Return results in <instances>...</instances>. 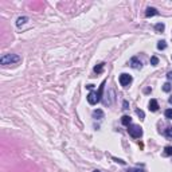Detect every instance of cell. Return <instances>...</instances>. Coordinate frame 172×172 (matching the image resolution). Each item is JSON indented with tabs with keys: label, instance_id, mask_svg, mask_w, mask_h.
<instances>
[{
	"label": "cell",
	"instance_id": "obj_1",
	"mask_svg": "<svg viewBox=\"0 0 172 172\" xmlns=\"http://www.w3.org/2000/svg\"><path fill=\"white\" fill-rule=\"evenodd\" d=\"M20 61V56L19 55H15V54H6V55L1 56L0 59V63L3 66H7V65H12V63H16Z\"/></svg>",
	"mask_w": 172,
	"mask_h": 172
},
{
	"label": "cell",
	"instance_id": "obj_12",
	"mask_svg": "<svg viewBox=\"0 0 172 172\" xmlns=\"http://www.w3.org/2000/svg\"><path fill=\"white\" fill-rule=\"evenodd\" d=\"M164 28H166V26H164L163 23H157V24L155 26V30H156V31H159V32L164 31Z\"/></svg>",
	"mask_w": 172,
	"mask_h": 172
},
{
	"label": "cell",
	"instance_id": "obj_8",
	"mask_svg": "<svg viewBox=\"0 0 172 172\" xmlns=\"http://www.w3.org/2000/svg\"><path fill=\"white\" fill-rule=\"evenodd\" d=\"M121 123H123V125L129 126L130 124H132V118H130L129 116H123V118H121Z\"/></svg>",
	"mask_w": 172,
	"mask_h": 172
},
{
	"label": "cell",
	"instance_id": "obj_11",
	"mask_svg": "<svg viewBox=\"0 0 172 172\" xmlns=\"http://www.w3.org/2000/svg\"><path fill=\"white\" fill-rule=\"evenodd\" d=\"M163 155H164V156H172V147H166V148H164Z\"/></svg>",
	"mask_w": 172,
	"mask_h": 172
},
{
	"label": "cell",
	"instance_id": "obj_3",
	"mask_svg": "<svg viewBox=\"0 0 172 172\" xmlns=\"http://www.w3.org/2000/svg\"><path fill=\"white\" fill-rule=\"evenodd\" d=\"M130 82H132V75H129L126 73H123L120 75V83H121V86L126 87V86L130 85Z\"/></svg>",
	"mask_w": 172,
	"mask_h": 172
},
{
	"label": "cell",
	"instance_id": "obj_22",
	"mask_svg": "<svg viewBox=\"0 0 172 172\" xmlns=\"http://www.w3.org/2000/svg\"><path fill=\"white\" fill-rule=\"evenodd\" d=\"M124 109H128V102L126 101H124Z\"/></svg>",
	"mask_w": 172,
	"mask_h": 172
},
{
	"label": "cell",
	"instance_id": "obj_16",
	"mask_svg": "<svg viewBox=\"0 0 172 172\" xmlns=\"http://www.w3.org/2000/svg\"><path fill=\"white\" fill-rule=\"evenodd\" d=\"M157 63H159V58H157V56H152V58H151V65L155 66V65H157Z\"/></svg>",
	"mask_w": 172,
	"mask_h": 172
},
{
	"label": "cell",
	"instance_id": "obj_10",
	"mask_svg": "<svg viewBox=\"0 0 172 172\" xmlns=\"http://www.w3.org/2000/svg\"><path fill=\"white\" fill-rule=\"evenodd\" d=\"M93 117H94V118H102V117H104L102 110H101V109L94 110V112H93Z\"/></svg>",
	"mask_w": 172,
	"mask_h": 172
},
{
	"label": "cell",
	"instance_id": "obj_4",
	"mask_svg": "<svg viewBox=\"0 0 172 172\" xmlns=\"http://www.w3.org/2000/svg\"><path fill=\"white\" fill-rule=\"evenodd\" d=\"M87 101H89L90 105H96L97 102H99V99H98V96H97V93L90 92V93H89V96H87Z\"/></svg>",
	"mask_w": 172,
	"mask_h": 172
},
{
	"label": "cell",
	"instance_id": "obj_7",
	"mask_svg": "<svg viewBox=\"0 0 172 172\" xmlns=\"http://www.w3.org/2000/svg\"><path fill=\"white\" fill-rule=\"evenodd\" d=\"M130 66H132L133 69H141V62H140L137 58H132V59H130Z\"/></svg>",
	"mask_w": 172,
	"mask_h": 172
},
{
	"label": "cell",
	"instance_id": "obj_6",
	"mask_svg": "<svg viewBox=\"0 0 172 172\" xmlns=\"http://www.w3.org/2000/svg\"><path fill=\"white\" fill-rule=\"evenodd\" d=\"M157 10L156 8H153V7H149V8H147V11H145V16L147 18H149V16H155V15H157Z\"/></svg>",
	"mask_w": 172,
	"mask_h": 172
},
{
	"label": "cell",
	"instance_id": "obj_2",
	"mask_svg": "<svg viewBox=\"0 0 172 172\" xmlns=\"http://www.w3.org/2000/svg\"><path fill=\"white\" fill-rule=\"evenodd\" d=\"M128 132L129 135L132 136L133 139H140L142 136V128L140 125H135V124H130L128 126Z\"/></svg>",
	"mask_w": 172,
	"mask_h": 172
},
{
	"label": "cell",
	"instance_id": "obj_14",
	"mask_svg": "<svg viewBox=\"0 0 172 172\" xmlns=\"http://www.w3.org/2000/svg\"><path fill=\"white\" fill-rule=\"evenodd\" d=\"M102 70H104V63H99L98 66L94 67V71H96V73H102Z\"/></svg>",
	"mask_w": 172,
	"mask_h": 172
},
{
	"label": "cell",
	"instance_id": "obj_17",
	"mask_svg": "<svg viewBox=\"0 0 172 172\" xmlns=\"http://www.w3.org/2000/svg\"><path fill=\"white\" fill-rule=\"evenodd\" d=\"M163 90H164V92H169V90H171V85H169L168 82L164 83V85H163Z\"/></svg>",
	"mask_w": 172,
	"mask_h": 172
},
{
	"label": "cell",
	"instance_id": "obj_20",
	"mask_svg": "<svg viewBox=\"0 0 172 172\" xmlns=\"http://www.w3.org/2000/svg\"><path fill=\"white\" fill-rule=\"evenodd\" d=\"M128 172H144L142 169H137V168H130Z\"/></svg>",
	"mask_w": 172,
	"mask_h": 172
},
{
	"label": "cell",
	"instance_id": "obj_19",
	"mask_svg": "<svg viewBox=\"0 0 172 172\" xmlns=\"http://www.w3.org/2000/svg\"><path fill=\"white\" fill-rule=\"evenodd\" d=\"M136 113H137V116H139L140 118H141V120H144L145 114H144V112H142V110H136Z\"/></svg>",
	"mask_w": 172,
	"mask_h": 172
},
{
	"label": "cell",
	"instance_id": "obj_23",
	"mask_svg": "<svg viewBox=\"0 0 172 172\" xmlns=\"http://www.w3.org/2000/svg\"><path fill=\"white\" fill-rule=\"evenodd\" d=\"M169 104H172V98H169Z\"/></svg>",
	"mask_w": 172,
	"mask_h": 172
},
{
	"label": "cell",
	"instance_id": "obj_15",
	"mask_svg": "<svg viewBox=\"0 0 172 172\" xmlns=\"http://www.w3.org/2000/svg\"><path fill=\"white\" fill-rule=\"evenodd\" d=\"M166 47H167L166 40H161V42H159V44H157V49H159V50H164Z\"/></svg>",
	"mask_w": 172,
	"mask_h": 172
},
{
	"label": "cell",
	"instance_id": "obj_21",
	"mask_svg": "<svg viewBox=\"0 0 172 172\" xmlns=\"http://www.w3.org/2000/svg\"><path fill=\"white\" fill-rule=\"evenodd\" d=\"M167 78H168V80H169V81H171V80H172V71H169V73H168V74H167Z\"/></svg>",
	"mask_w": 172,
	"mask_h": 172
},
{
	"label": "cell",
	"instance_id": "obj_5",
	"mask_svg": "<svg viewBox=\"0 0 172 172\" xmlns=\"http://www.w3.org/2000/svg\"><path fill=\"white\" fill-rule=\"evenodd\" d=\"M157 109H159L157 101H156V99H151V101H149V110H151V112H156Z\"/></svg>",
	"mask_w": 172,
	"mask_h": 172
},
{
	"label": "cell",
	"instance_id": "obj_18",
	"mask_svg": "<svg viewBox=\"0 0 172 172\" xmlns=\"http://www.w3.org/2000/svg\"><path fill=\"white\" fill-rule=\"evenodd\" d=\"M164 114H166L167 118H172V109H167Z\"/></svg>",
	"mask_w": 172,
	"mask_h": 172
},
{
	"label": "cell",
	"instance_id": "obj_24",
	"mask_svg": "<svg viewBox=\"0 0 172 172\" xmlns=\"http://www.w3.org/2000/svg\"><path fill=\"white\" fill-rule=\"evenodd\" d=\"M93 172H99V171H97V169H96V171H93Z\"/></svg>",
	"mask_w": 172,
	"mask_h": 172
},
{
	"label": "cell",
	"instance_id": "obj_13",
	"mask_svg": "<svg viewBox=\"0 0 172 172\" xmlns=\"http://www.w3.org/2000/svg\"><path fill=\"white\" fill-rule=\"evenodd\" d=\"M164 135H166V137H167V139H172V128H171V126L166 129V132H164Z\"/></svg>",
	"mask_w": 172,
	"mask_h": 172
},
{
	"label": "cell",
	"instance_id": "obj_9",
	"mask_svg": "<svg viewBox=\"0 0 172 172\" xmlns=\"http://www.w3.org/2000/svg\"><path fill=\"white\" fill-rule=\"evenodd\" d=\"M27 20H28V18H27V16H22V18H18V20H16V26H18V27L23 26V24L26 23Z\"/></svg>",
	"mask_w": 172,
	"mask_h": 172
}]
</instances>
